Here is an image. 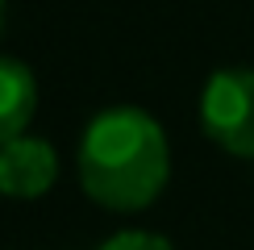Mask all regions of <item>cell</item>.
Returning a JSON list of instances; mask_svg holds the SVG:
<instances>
[{"instance_id":"obj_1","label":"cell","mask_w":254,"mask_h":250,"mask_svg":"<svg viewBox=\"0 0 254 250\" xmlns=\"http://www.w3.org/2000/svg\"><path fill=\"white\" fill-rule=\"evenodd\" d=\"M75 171L83 192L109 213H142L171 180V146L146 109L113 104L88 121Z\"/></svg>"},{"instance_id":"obj_2","label":"cell","mask_w":254,"mask_h":250,"mask_svg":"<svg viewBox=\"0 0 254 250\" xmlns=\"http://www.w3.org/2000/svg\"><path fill=\"white\" fill-rule=\"evenodd\" d=\"M200 129L217 150L254 159V67H221L200 92Z\"/></svg>"},{"instance_id":"obj_3","label":"cell","mask_w":254,"mask_h":250,"mask_svg":"<svg viewBox=\"0 0 254 250\" xmlns=\"http://www.w3.org/2000/svg\"><path fill=\"white\" fill-rule=\"evenodd\" d=\"M59 180V150L46 138L21 133L0 146V196L13 200H38Z\"/></svg>"},{"instance_id":"obj_4","label":"cell","mask_w":254,"mask_h":250,"mask_svg":"<svg viewBox=\"0 0 254 250\" xmlns=\"http://www.w3.org/2000/svg\"><path fill=\"white\" fill-rule=\"evenodd\" d=\"M38 109V79L13 55H0V146L25 133Z\"/></svg>"},{"instance_id":"obj_5","label":"cell","mask_w":254,"mask_h":250,"mask_svg":"<svg viewBox=\"0 0 254 250\" xmlns=\"http://www.w3.org/2000/svg\"><path fill=\"white\" fill-rule=\"evenodd\" d=\"M100 250H171V242L163 234H150V229H121Z\"/></svg>"},{"instance_id":"obj_6","label":"cell","mask_w":254,"mask_h":250,"mask_svg":"<svg viewBox=\"0 0 254 250\" xmlns=\"http://www.w3.org/2000/svg\"><path fill=\"white\" fill-rule=\"evenodd\" d=\"M0 29H4V0H0Z\"/></svg>"}]
</instances>
